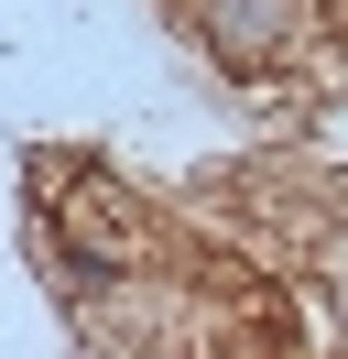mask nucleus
<instances>
[{
  "instance_id": "1",
  "label": "nucleus",
  "mask_w": 348,
  "mask_h": 359,
  "mask_svg": "<svg viewBox=\"0 0 348 359\" xmlns=\"http://www.w3.org/2000/svg\"><path fill=\"white\" fill-rule=\"evenodd\" d=\"M33 240H44V262H55V294H65V305H109V283L152 272L163 229H152V207L130 196L109 163H44Z\"/></svg>"
},
{
  "instance_id": "2",
  "label": "nucleus",
  "mask_w": 348,
  "mask_h": 359,
  "mask_svg": "<svg viewBox=\"0 0 348 359\" xmlns=\"http://www.w3.org/2000/svg\"><path fill=\"white\" fill-rule=\"evenodd\" d=\"M174 11H185V33L229 76H272L283 55L304 44V0H174Z\"/></svg>"
}]
</instances>
